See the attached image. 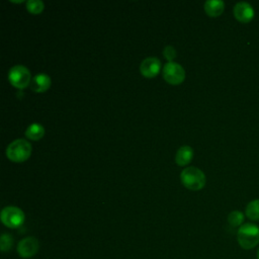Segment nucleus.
<instances>
[{"mask_svg": "<svg viewBox=\"0 0 259 259\" xmlns=\"http://www.w3.org/2000/svg\"><path fill=\"white\" fill-rule=\"evenodd\" d=\"M32 152L30 143L24 139H17L10 143L6 148V157L13 163H22L26 161Z\"/></svg>", "mask_w": 259, "mask_h": 259, "instance_id": "obj_1", "label": "nucleus"}, {"mask_svg": "<svg viewBox=\"0 0 259 259\" xmlns=\"http://www.w3.org/2000/svg\"><path fill=\"white\" fill-rule=\"evenodd\" d=\"M237 241L241 248L253 249L259 244V227L252 223L243 224L237 232Z\"/></svg>", "mask_w": 259, "mask_h": 259, "instance_id": "obj_2", "label": "nucleus"}, {"mask_svg": "<svg viewBox=\"0 0 259 259\" xmlns=\"http://www.w3.org/2000/svg\"><path fill=\"white\" fill-rule=\"evenodd\" d=\"M180 180L184 187L189 190H200L205 185V175L197 167H186L180 174Z\"/></svg>", "mask_w": 259, "mask_h": 259, "instance_id": "obj_3", "label": "nucleus"}, {"mask_svg": "<svg viewBox=\"0 0 259 259\" xmlns=\"http://www.w3.org/2000/svg\"><path fill=\"white\" fill-rule=\"evenodd\" d=\"M31 79L29 70L22 65L13 66L8 72V81L17 89H24L29 86Z\"/></svg>", "mask_w": 259, "mask_h": 259, "instance_id": "obj_4", "label": "nucleus"}, {"mask_svg": "<svg viewBox=\"0 0 259 259\" xmlns=\"http://www.w3.org/2000/svg\"><path fill=\"white\" fill-rule=\"evenodd\" d=\"M1 222L9 229L19 228L25 221V215L22 209L17 206H6L1 210Z\"/></svg>", "mask_w": 259, "mask_h": 259, "instance_id": "obj_5", "label": "nucleus"}, {"mask_svg": "<svg viewBox=\"0 0 259 259\" xmlns=\"http://www.w3.org/2000/svg\"><path fill=\"white\" fill-rule=\"evenodd\" d=\"M162 75L164 80L170 85H179L185 79L183 67L175 62H168L163 66Z\"/></svg>", "mask_w": 259, "mask_h": 259, "instance_id": "obj_6", "label": "nucleus"}, {"mask_svg": "<svg viewBox=\"0 0 259 259\" xmlns=\"http://www.w3.org/2000/svg\"><path fill=\"white\" fill-rule=\"evenodd\" d=\"M39 248L38 240L35 237L28 236L21 239L16 247L17 253L21 258H30L33 257Z\"/></svg>", "mask_w": 259, "mask_h": 259, "instance_id": "obj_7", "label": "nucleus"}, {"mask_svg": "<svg viewBox=\"0 0 259 259\" xmlns=\"http://www.w3.org/2000/svg\"><path fill=\"white\" fill-rule=\"evenodd\" d=\"M162 65L159 59L155 57L146 58L140 65L141 74L146 78H154L161 71Z\"/></svg>", "mask_w": 259, "mask_h": 259, "instance_id": "obj_8", "label": "nucleus"}, {"mask_svg": "<svg viewBox=\"0 0 259 259\" xmlns=\"http://www.w3.org/2000/svg\"><path fill=\"white\" fill-rule=\"evenodd\" d=\"M233 12L235 18L242 23H248L254 18V9L247 2L237 3L234 6Z\"/></svg>", "mask_w": 259, "mask_h": 259, "instance_id": "obj_9", "label": "nucleus"}, {"mask_svg": "<svg viewBox=\"0 0 259 259\" xmlns=\"http://www.w3.org/2000/svg\"><path fill=\"white\" fill-rule=\"evenodd\" d=\"M51 84H52L51 77L47 74L41 73V74H37L34 77H32L29 87L33 92L44 93L50 89Z\"/></svg>", "mask_w": 259, "mask_h": 259, "instance_id": "obj_10", "label": "nucleus"}, {"mask_svg": "<svg viewBox=\"0 0 259 259\" xmlns=\"http://www.w3.org/2000/svg\"><path fill=\"white\" fill-rule=\"evenodd\" d=\"M193 158V150L189 146H181L175 156V162L178 166H186L188 165Z\"/></svg>", "mask_w": 259, "mask_h": 259, "instance_id": "obj_11", "label": "nucleus"}, {"mask_svg": "<svg viewBox=\"0 0 259 259\" xmlns=\"http://www.w3.org/2000/svg\"><path fill=\"white\" fill-rule=\"evenodd\" d=\"M204 11L209 17L220 16L225 9V3L221 0H207L204 3Z\"/></svg>", "mask_w": 259, "mask_h": 259, "instance_id": "obj_12", "label": "nucleus"}, {"mask_svg": "<svg viewBox=\"0 0 259 259\" xmlns=\"http://www.w3.org/2000/svg\"><path fill=\"white\" fill-rule=\"evenodd\" d=\"M25 137L31 141H39L45 135V128L39 123H31L25 130Z\"/></svg>", "mask_w": 259, "mask_h": 259, "instance_id": "obj_13", "label": "nucleus"}, {"mask_svg": "<svg viewBox=\"0 0 259 259\" xmlns=\"http://www.w3.org/2000/svg\"><path fill=\"white\" fill-rule=\"evenodd\" d=\"M245 214L251 221H259V199L251 200L247 204Z\"/></svg>", "mask_w": 259, "mask_h": 259, "instance_id": "obj_14", "label": "nucleus"}, {"mask_svg": "<svg viewBox=\"0 0 259 259\" xmlns=\"http://www.w3.org/2000/svg\"><path fill=\"white\" fill-rule=\"evenodd\" d=\"M244 213L240 210H233L229 213L228 215V223L236 228V227H241L243 225V222H244Z\"/></svg>", "mask_w": 259, "mask_h": 259, "instance_id": "obj_15", "label": "nucleus"}, {"mask_svg": "<svg viewBox=\"0 0 259 259\" xmlns=\"http://www.w3.org/2000/svg\"><path fill=\"white\" fill-rule=\"evenodd\" d=\"M45 4L40 0H28L26 2V9L31 14H39L44 11Z\"/></svg>", "mask_w": 259, "mask_h": 259, "instance_id": "obj_16", "label": "nucleus"}, {"mask_svg": "<svg viewBox=\"0 0 259 259\" xmlns=\"http://www.w3.org/2000/svg\"><path fill=\"white\" fill-rule=\"evenodd\" d=\"M14 244L13 237L10 234L4 233L0 237V249L2 252H7L12 249Z\"/></svg>", "mask_w": 259, "mask_h": 259, "instance_id": "obj_17", "label": "nucleus"}, {"mask_svg": "<svg viewBox=\"0 0 259 259\" xmlns=\"http://www.w3.org/2000/svg\"><path fill=\"white\" fill-rule=\"evenodd\" d=\"M163 55L165 57V59L168 61V62H173V60L176 58V50L174 47L172 46H167L164 48L163 50Z\"/></svg>", "mask_w": 259, "mask_h": 259, "instance_id": "obj_18", "label": "nucleus"}, {"mask_svg": "<svg viewBox=\"0 0 259 259\" xmlns=\"http://www.w3.org/2000/svg\"><path fill=\"white\" fill-rule=\"evenodd\" d=\"M10 2H12V3H17V4H18V3H22L23 1H13V0H10Z\"/></svg>", "mask_w": 259, "mask_h": 259, "instance_id": "obj_19", "label": "nucleus"}, {"mask_svg": "<svg viewBox=\"0 0 259 259\" xmlns=\"http://www.w3.org/2000/svg\"><path fill=\"white\" fill-rule=\"evenodd\" d=\"M257 259H259V249H258V251H257Z\"/></svg>", "mask_w": 259, "mask_h": 259, "instance_id": "obj_20", "label": "nucleus"}]
</instances>
